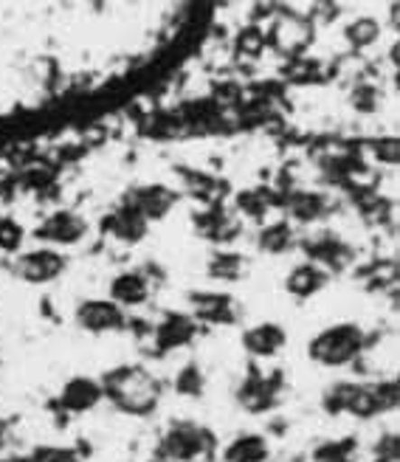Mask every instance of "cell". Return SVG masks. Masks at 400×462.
Listing matches in <instances>:
<instances>
[{
	"label": "cell",
	"mask_w": 400,
	"mask_h": 462,
	"mask_svg": "<svg viewBox=\"0 0 400 462\" xmlns=\"http://www.w3.org/2000/svg\"><path fill=\"white\" fill-rule=\"evenodd\" d=\"M397 403H400L397 378L375 381V383L339 381L321 392V409L327 414H333V418L349 414V418H356V420H372V418L395 411Z\"/></svg>",
	"instance_id": "2"
},
{
	"label": "cell",
	"mask_w": 400,
	"mask_h": 462,
	"mask_svg": "<svg viewBox=\"0 0 400 462\" xmlns=\"http://www.w3.org/2000/svg\"><path fill=\"white\" fill-rule=\"evenodd\" d=\"M155 353L158 356H167L175 350H183L190 346L198 336V321L190 313H167L155 328Z\"/></svg>",
	"instance_id": "10"
},
{
	"label": "cell",
	"mask_w": 400,
	"mask_h": 462,
	"mask_svg": "<svg viewBox=\"0 0 400 462\" xmlns=\"http://www.w3.org/2000/svg\"><path fill=\"white\" fill-rule=\"evenodd\" d=\"M372 462H400V434L384 431L369 451Z\"/></svg>",
	"instance_id": "25"
},
{
	"label": "cell",
	"mask_w": 400,
	"mask_h": 462,
	"mask_svg": "<svg viewBox=\"0 0 400 462\" xmlns=\"http://www.w3.org/2000/svg\"><path fill=\"white\" fill-rule=\"evenodd\" d=\"M367 350V333L356 321H339L319 330L308 344V358L324 369H344Z\"/></svg>",
	"instance_id": "3"
},
{
	"label": "cell",
	"mask_w": 400,
	"mask_h": 462,
	"mask_svg": "<svg viewBox=\"0 0 400 462\" xmlns=\"http://www.w3.org/2000/svg\"><path fill=\"white\" fill-rule=\"evenodd\" d=\"M102 383L99 378L90 375H74L68 378L60 389V395L54 398V406L62 414H88L102 403Z\"/></svg>",
	"instance_id": "9"
},
{
	"label": "cell",
	"mask_w": 400,
	"mask_h": 462,
	"mask_svg": "<svg viewBox=\"0 0 400 462\" xmlns=\"http://www.w3.org/2000/svg\"><path fill=\"white\" fill-rule=\"evenodd\" d=\"M397 138H384V142L375 144V150H378V158L386 161V164H397Z\"/></svg>",
	"instance_id": "27"
},
{
	"label": "cell",
	"mask_w": 400,
	"mask_h": 462,
	"mask_svg": "<svg viewBox=\"0 0 400 462\" xmlns=\"http://www.w3.org/2000/svg\"><path fill=\"white\" fill-rule=\"evenodd\" d=\"M327 285H330V271L316 265L313 260L291 268V273L285 276V293L299 299V302H308V299L319 296Z\"/></svg>",
	"instance_id": "14"
},
{
	"label": "cell",
	"mask_w": 400,
	"mask_h": 462,
	"mask_svg": "<svg viewBox=\"0 0 400 462\" xmlns=\"http://www.w3.org/2000/svg\"><path fill=\"white\" fill-rule=\"evenodd\" d=\"M105 228L110 231V235L119 240V243H138V240H144L147 237V231H150V223L141 217L133 206L127 203V206H122V209H116L110 217H107V223H105Z\"/></svg>",
	"instance_id": "17"
},
{
	"label": "cell",
	"mask_w": 400,
	"mask_h": 462,
	"mask_svg": "<svg viewBox=\"0 0 400 462\" xmlns=\"http://www.w3.org/2000/svg\"><path fill=\"white\" fill-rule=\"evenodd\" d=\"M65 268H68V257L60 248H49V245L20 254L14 263V273L29 285H49V282L60 280Z\"/></svg>",
	"instance_id": "7"
},
{
	"label": "cell",
	"mask_w": 400,
	"mask_h": 462,
	"mask_svg": "<svg viewBox=\"0 0 400 462\" xmlns=\"http://www.w3.org/2000/svg\"><path fill=\"white\" fill-rule=\"evenodd\" d=\"M102 398L127 418H153L161 406L163 386L141 364H119L99 378Z\"/></svg>",
	"instance_id": "1"
},
{
	"label": "cell",
	"mask_w": 400,
	"mask_h": 462,
	"mask_svg": "<svg viewBox=\"0 0 400 462\" xmlns=\"http://www.w3.org/2000/svg\"><path fill=\"white\" fill-rule=\"evenodd\" d=\"M195 321H211V325H231L237 319V302L228 293H195L190 296Z\"/></svg>",
	"instance_id": "15"
},
{
	"label": "cell",
	"mask_w": 400,
	"mask_h": 462,
	"mask_svg": "<svg viewBox=\"0 0 400 462\" xmlns=\"http://www.w3.org/2000/svg\"><path fill=\"white\" fill-rule=\"evenodd\" d=\"M20 462H79V454H77V448H70V446L42 443V446H34Z\"/></svg>",
	"instance_id": "23"
},
{
	"label": "cell",
	"mask_w": 400,
	"mask_h": 462,
	"mask_svg": "<svg viewBox=\"0 0 400 462\" xmlns=\"http://www.w3.org/2000/svg\"><path fill=\"white\" fill-rule=\"evenodd\" d=\"M218 440L206 426L195 420H175L161 431L155 457L167 462H200L215 451Z\"/></svg>",
	"instance_id": "4"
},
{
	"label": "cell",
	"mask_w": 400,
	"mask_h": 462,
	"mask_svg": "<svg viewBox=\"0 0 400 462\" xmlns=\"http://www.w3.org/2000/svg\"><path fill=\"white\" fill-rule=\"evenodd\" d=\"M381 37V26L372 17H358L347 26V42L352 49H369Z\"/></svg>",
	"instance_id": "22"
},
{
	"label": "cell",
	"mask_w": 400,
	"mask_h": 462,
	"mask_svg": "<svg viewBox=\"0 0 400 462\" xmlns=\"http://www.w3.org/2000/svg\"><path fill=\"white\" fill-rule=\"evenodd\" d=\"M358 451H361L358 437L344 434V437H333V440H321L313 448L311 462H358Z\"/></svg>",
	"instance_id": "18"
},
{
	"label": "cell",
	"mask_w": 400,
	"mask_h": 462,
	"mask_svg": "<svg viewBox=\"0 0 400 462\" xmlns=\"http://www.w3.org/2000/svg\"><path fill=\"white\" fill-rule=\"evenodd\" d=\"M26 243V228L14 217H0V254H17Z\"/></svg>",
	"instance_id": "24"
},
{
	"label": "cell",
	"mask_w": 400,
	"mask_h": 462,
	"mask_svg": "<svg viewBox=\"0 0 400 462\" xmlns=\"http://www.w3.org/2000/svg\"><path fill=\"white\" fill-rule=\"evenodd\" d=\"M285 395V373H263V369H248L237 389V403L248 414H268L282 403Z\"/></svg>",
	"instance_id": "5"
},
{
	"label": "cell",
	"mask_w": 400,
	"mask_h": 462,
	"mask_svg": "<svg viewBox=\"0 0 400 462\" xmlns=\"http://www.w3.org/2000/svg\"><path fill=\"white\" fill-rule=\"evenodd\" d=\"M34 235L37 240L49 243V248H68L88 237V220L70 209H57L42 220Z\"/></svg>",
	"instance_id": "8"
},
{
	"label": "cell",
	"mask_w": 400,
	"mask_h": 462,
	"mask_svg": "<svg viewBox=\"0 0 400 462\" xmlns=\"http://www.w3.org/2000/svg\"><path fill=\"white\" fill-rule=\"evenodd\" d=\"M271 459V443L265 434L246 431L231 437L223 448V462H268Z\"/></svg>",
	"instance_id": "16"
},
{
	"label": "cell",
	"mask_w": 400,
	"mask_h": 462,
	"mask_svg": "<svg viewBox=\"0 0 400 462\" xmlns=\"http://www.w3.org/2000/svg\"><path fill=\"white\" fill-rule=\"evenodd\" d=\"M172 386H175V392H178L181 398H192V401L203 398V392H206V375H203V369L195 361L183 364L178 369Z\"/></svg>",
	"instance_id": "21"
},
{
	"label": "cell",
	"mask_w": 400,
	"mask_h": 462,
	"mask_svg": "<svg viewBox=\"0 0 400 462\" xmlns=\"http://www.w3.org/2000/svg\"><path fill=\"white\" fill-rule=\"evenodd\" d=\"M178 200L181 195L170 187H163V183H150V187H141L130 195V206L147 223L163 220L178 206Z\"/></svg>",
	"instance_id": "12"
},
{
	"label": "cell",
	"mask_w": 400,
	"mask_h": 462,
	"mask_svg": "<svg viewBox=\"0 0 400 462\" xmlns=\"http://www.w3.org/2000/svg\"><path fill=\"white\" fill-rule=\"evenodd\" d=\"M12 440V420L6 418H0V451H4Z\"/></svg>",
	"instance_id": "28"
},
{
	"label": "cell",
	"mask_w": 400,
	"mask_h": 462,
	"mask_svg": "<svg viewBox=\"0 0 400 462\" xmlns=\"http://www.w3.org/2000/svg\"><path fill=\"white\" fill-rule=\"evenodd\" d=\"M256 245L265 254H288L293 245H296V235H293V226L288 220H276V223H268L260 228V235H256Z\"/></svg>",
	"instance_id": "20"
},
{
	"label": "cell",
	"mask_w": 400,
	"mask_h": 462,
	"mask_svg": "<svg viewBox=\"0 0 400 462\" xmlns=\"http://www.w3.org/2000/svg\"><path fill=\"white\" fill-rule=\"evenodd\" d=\"M319 212H321V200H319V195H299V198L293 200V215H296L299 220H304V223L316 220Z\"/></svg>",
	"instance_id": "26"
},
{
	"label": "cell",
	"mask_w": 400,
	"mask_h": 462,
	"mask_svg": "<svg viewBox=\"0 0 400 462\" xmlns=\"http://www.w3.org/2000/svg\"><path fill=\"white\" fill-rule=\"evenodd\" d=\"M240 344L251 358H276L288 346V330L276 321H260L243 330Z\"/></svg>",
	"instance_id": "11"
},
{
	"label": "cell",
	"mask_w": 400,
	"mask_h": 462,
	"mask_svg": "<svg viewBox=\"0 0 400 462\" xmlns=\"http://www.w3.org/2000/svg\"><path fill=\"white\" fill-rule=\"evenodd\" d=\"M150 462H167V459H158V457H153V459H150Z\"/></svg>",
	"instance_id": "29"
},
{
	"label": "cell",
	"mask_w": 400,
	"mask_h": 462,
	"mask_svg": "<svg viewBox=\"0 0 400 462\" xmlns=\"http://www.w3.org/2000/svg\"><path fill=\"white\" fill-rule=\"evenodd\" d=\"M153 296V282L147 273L141 271H122L110 280V302H116L122 310L125 308H141L147 305Z\"/></svg>",
	"instance_id": "13"
},
{
	"label": "cell",
	"mask_w": 400,
	"mask_h": 462,
	"mask_svg": "<svg viewBox=\"0 0 400 462\" xmlns=\"http://www.w3.org/2000/svg\"><path fill=\"white\" fill-rule=\"evenodd\" d=\"M74 321L90 336H110L127 328V310L110 299H82L74 310Z\"/></svg>",
	"instance_id": "6"
},
{
	"label": "cell",
	"mask_w": 400,
	"mask_h": 462,
	"mask_svg": "<svg viewBox=\"0 0 400 462\" xmlns=\"http://www.w3.org/2000/svg\"><path fill=\"white\" fill-rule=\"evenodd\" d=\"M209 276L218 282H237L248 273V260L237 251H215L209 257Z\"/></svg>",
	"instance_id": "19"
}]
</instances>
